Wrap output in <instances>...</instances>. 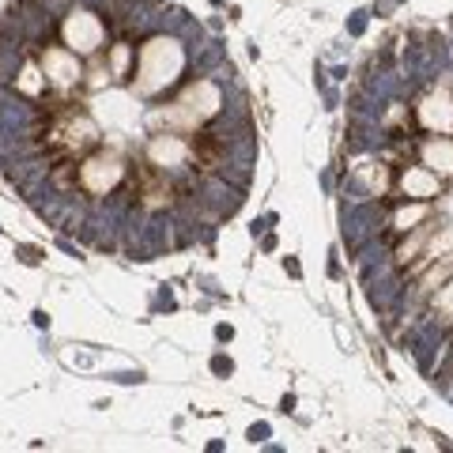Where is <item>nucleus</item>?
<instances>
[{"instance_id":"39448f33","label":"nucleus","mask_w":453,"mask_h":453,"mask_svg":"<svg viewBox=\"0 0 453 453\" xmlns=\"http://www.w3.org/2000/svg\"><path fill=\"white\" fill-rule=\"evenodd\" d=\"M423 163L438 174H453V144L449 140H431L427 148H423Z\"/></svg>"},{"instance_id":"0eeeda50","label":"nucleus","mask_w":453,"mask_h":453,"mask_svg":"<svg viewBox=\"0 0 453 453\" xmlns=\"http://www.w3.org/2000/svg\"><path fill=\"white\" fill-rule=\"evenodd\" d=\"M423 216H427V211H423V208H404V211H396V226H404V231H408V226L419 223Z\"/></svg>"},{"instance_id":"7ed1b4c3","label":"nucleus","mask_w":453,"mask_h":453,"mask_svg":"<svg viewBox=\"0 0 453 453\" xmlns=\"http://www.w3.org/2000/svg\"><path fill=\"white\" fill-rule=\"evenodd\" d=\"M61 42L76 53H95V50H103V42H106V23L88 8H73L61 19Z\"/></svg>"},{"instance_id":"423d86ee","label":"nucleus","mask_w":453,"mask_h":453,"mask_svg":"<svg viewBox=\"0 0 453 453\" xmlns=\"http://www.w3.org/2000/svg\"><path fill=\"white\" fill-rule=\"evenodd\" d=\"M404 193H408V196H434V193H438V178L431 174V170L412 166V170L404 174Z\"/></svg>"},{"instance_id":"6e6552de","label":"nucleus","mask_w":453,"mask_h":453,"mask_svg":"<svg viewBox=\"0 0 453 453\" xmlns=\"http://www.w3.org/2000/svg\"><path fill=\"white\" fill-rule=\"evenodd\" d=\"M438 306H442L446 314H453V283H446V288L438 291Z\"/></svg>"},{"instance_id":"f03ea898","label":"nucleus","mask_w":453,"mask_h":453,"mask_svg":"<svg viewBox=\"0 0 453 453\" xmlns=\"http://www.w3.org/2000/svg\"><path fill=\"white\" fill-rule=\"evenodd\" d=\"M76 181H80L83 193L110 196L125 181V159H121L118 151H95V155H88V159L80 163Z\"/></svg>"},{"instance_id":"20e7f679","label":"nucleus","mask_w":453,"mask_h":453,"mask_svg":"<svg viewBox=\"0 0 453 453\" xmlns=\"http://www.w3.org/2000/svg\"><path fill=\"white\" fill-rule=\"evenodd\" d=\"M419 121L427 125V129L434 133H449L453 129V98L446 91H434L423 98V106H419Z\"/></svg>"},{"instance_id":"f257e3e1","label":"nucleus","mask_w":453,"mask_h":453,"mask_svg":"<svg viewBox=\"0 0 453 453\" xmlns=\"http://www.w3.org/2000/svg\"><path fill=\"white\" fill-rule=\"evenodd\" d=\"M186 68V46L170 35H155L140 46V61H136V73H133V88L136 95H159L166 91L170 83L181 76Z\"/></svg>"}]
</instances>
